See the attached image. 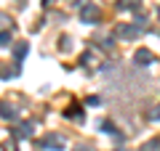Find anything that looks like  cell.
Listing matches in <instances>:
<instances>
[{
	"instance_id": "cell-1",
	"label": "cell",
	"mask_w": 160,
	"mask_h": 151,
	"mask_svg": "<svg viewBox=\"0 0 160 151\" xmlns=\"http://www.w3.org/2000/svg\"><path fill=\"white\" fill-rule=\"evenodd\" d=\"M64 146H67V140L56 133L43 135V140H40V149H46V151H64Z\"/></svg>"
},
{
	"instance_id": "cell-2",
	"label": "cell",
	"mask_w": 160,
	"mask_h": 151,
	"mask_svg": "<svg viewBox=\"0 0 160 151\" xmlns=\"http://www.w3.org/2000/svg\"><path fill=\"white\" fill-rule=\"evenodd\" d=\"M80 16H83V21H86V24H96V21H99V8L88 3V6L83 8V13H80Z\"/></svg>"
},
{
	"instance_id": "cell-3",
	"label": "cell",
	"mask_w": 160,
	"mask_h": 151,
	"mask_svg": "<svg viewBox=\"0 0 160 151\" xmlns=\"http://www.w3.org/2000/svg\"><path fill=\"white\" fill-rule=\"evenodd\" d=\"M139 32H142V24H136V27H131V24L118 27V37H136Z\"/></svg>"
},
{
	"instance_id": "cell-4",
	"label": "cell",
	"mask_w": 160,
	"mask_h": 151,
	"mask_svg": "<svg viewBox=\"0 0 160 151\" xmlns=\"http://www.w3.org/2000/svg\"><path fill=\"white\" fill-rule=\"evenodd\" d=\"M133 61H136L139 66H149V64H152V53H149L147 48H142V50H136V56H133Z\"/></svg>"
},
{
	"instance_id": "cell-5",
	"label": "cell",
	"mask_w": 160,
	"mask_h": 151,
	"mask_svg": "<svg viewBox=\"0 0 160 151\" xmlns=\"http://www.w3.org/2000/svg\"><path fill=\"white\" fill-rule=\"evenodd\" d=\"M0 117L3 119H16L19 117V109L13 103H0Z\"/></svg>"
},
{
	"instance_id": "cell-6",
	"label": "cell",
	"mask_w": 160,
	"mask_h": 151,
	"mask_svg": "<svg viewBox=\"0 0 160 151\" xmlns=\"http://www.w3.org/2000/svg\"><path fill=\"white\" fill-rule=\"evenodd\" d=\"M32 133H35V127L29 122H24V125H19V127H13V135L16 138H32Z\"/></svg>"
},
{
	"instance_id": "cell-7",
	"label": "cell",
	"mask_w": 160,
	"mask_h": 151,
	"mask_svg": "<svg viewBox=\"0 0 160 151\" xmlns=\"http://www.w3.org/2000/svg\"><path fill=\"white\" fill-rule=\"evenodd\" d=\"M16 74H19V66H0V77L3 80H11Z\"/></svg>"
},
{
	"instance_id": "cell-8",
	"label": "cell",
	"mask_w": 160,
	"mask_h": 151,
	"mask_svg": "<svg viewBox=\"0 0 160 151\" xmlns=\"http://www.w3.org/2000/svg\"><path fill=\"white\" fill-rule=\"evenodd\" d=\"M99 127H102V133H109V135H115V138H120V133H118V130H115V127H112L109 122H102Z\"/></svg>"
},
{
	"instance_id": "cell-9",
	"label": "cell",
	"mask_w": 160,
	"mask_h": 151,
	"mask_svg": "<svg viewBox=\"0 0 160 151\" xmlns=\"http://www.w3.org/2000/svg\"><path fill=\"white\" fill-rule=\"evenodd\" d=\"M139 6V0H123V3H118L120 11H126V8H136Z\"/></svg>"
},
{
	"instance_id": "cell-10",
	"label": "cell",
	"mask_w": 160,
	"mask_h": 151,
	"mask_svg": "<svg viewBox=\"0 0 160 151\" xmlns=\"http://www.w3.org/2000/svg\"><path fill=\"white\" fill-rule=\"evenodd\" d=\"M27 56V43H22V45H16V58L22 61V58Z\"/></svg>"
},
{
	"instance_id": "cell-11",
	"label": "cell",
	"mask_w": 160,
	"mask_h": 151,
	"mask_svg": "<svg viewBox=\"0 0 160 151\" xmlns=\"http://www.w3.org/2000/svg\"><path fill=\"white\" fill-rule=\"evenodd\" d=\"M160 149V140H149V143H144V151H158Z\"/></svg>"
},
{
	"instance_id": "cell-12",
	"label": "cell",
	"mask_w": 160,
	"mask_h": 151,
	"mask_svg": "<svg viewBox=\"0 0 160 151\" xmlns=\"http://www.w3.org/2000/svg\"><path fill=\"white\" fill-rule=\"evenodd\" d=\"M147 117H149V119H152V122H158V119H160V106H158V109H152V112H149V114H147Z\"/></svg>"
},
{
	"instance_id": "cell-13",
	"label": "cell",
	"mask_w": 160,
	"mask_h": 151,
	"mask_svg": "<svg viewBox=\"0 0 160 151\" xmlns=\"http://www.w3.org/2000/svg\"><path fill=\"white\" fill-rule=\"evenodd\" d=\"M6 45H8V34L0 32V48H6Z\"/></svg>"
},
{
	"instance_id": "cell-14",
	"label": "cell",
	"mask_w": 160,
	"mask_h": 151,
	"mask_svg": "<svg viewBox=\"0 0 160 151\" xmlns=\"http://www.w3.org/2000/svg\"><path fill=\"white\" fill-rule=\"evenodd\" d=\"M75 151H93V149H91V146H78Z\"/></svg>"
},
{
	"instance_id": "cell-15",
	"label": "cell",
	"mask_w": 160,
	"mask_h": 151,
	"mask_svg": "<svg viewBox=\"0 0 160 151\" xmlns=\"http://www.w3.org/2000/svg\"><path fill=\"white\" fill-rule=\"evenodd\" d=\"M43 3H51V0H43Z\"/></svg>"
},
{
	"instance_id": "cell-16",
	"label": "cell",
	"mask_w": 160,
	"mask_h": 151,
	"mask_svg": "<svg viewBox=\"0 0 160 151\" xmlns=\"http://www.w3.org/2000/svg\"><path fill=\"white\" fill-rule=\"evenodd\" d=\"M120 151H126V149H120Z\"/></svg>"
}]
</instances>
